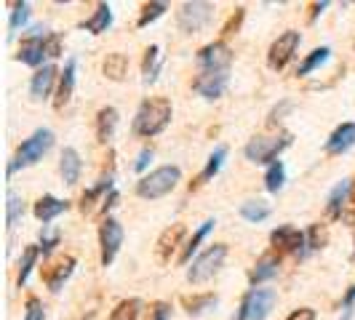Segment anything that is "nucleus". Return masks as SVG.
<instances>
[{
	"label": "nucleus",
	"mask_w": 355,
	"mask_h": 320,
	"mask_svg": "<svg viewBox=\"0 0 355 320\" xmlns=\"http://www.w3.org/2000/svg\"><path fill=\"white\" fill-rule=\"evenodd\" d=\"M291 142H294V134L291 131H281L278 136H254L243 147V155L251 163H267V166H272L286 147H291Z\"/></svg>",
	"instance_id": "4"
},
{
	"label": "nucleus",
	"mask_w": 355,
	"mask_h": 320,
	"mask_svg": "<svg viewBox=\"0 0 355 320\" xmlns=\"http://www.w3.org/2000/svg\"><path fill=\"white\" fill-rule=\"evenodd\" d=\"M216 304V294H193V296H182V307L187 315H203L206 310H211Z\"/></svg>",
	"instance_id": "30"
},
{
	"label": "nucleus",
	"mask_w": 355,
	"mask_h": 320,
	"mask_svg": "<svg viewBox=\"0 0 355 320\" xmlns=\"http://www.w3.org/2000/svg\"><path fill=\"white\" fill-rule=\"evenodd\" d=\"M227 80H230V72H198V78L193 80V91L203 99H219L227 89Z\"/></svg>",
	"instance_id": "13"
},
{
	"label": "nucleus",
	"mask_w": 355,
	"mask_h": 320,
	"mask_svg": "<svg viewBox=\"0 0 355 320\" xmlns=\"http://www.w3.org/2000/svg\"><path fill=\"white\" fill-rule=\"evenodd\" d=\"M225 158H227V147L225 144H219L216 150L211 152V158H209V163L203 166V171L198 174V179L190 184V190H196V187H200V184H206V181H211L216 174H219V168H222V163H225Z\"/></svg>",
	"instance_id": "27"
},
{
	"label": "nucleus",
	"mask_w": 355,
	"mask_h": 320,
	"mask_svg": "<svg viewBox=\"0 0 355 320\" xmlns=\"http://www.w3.org/2000/svg\"><path fill=\"white\" fill-rule=\"evenodd\" d=\"M353 318V307H345V315H342V320H350Z\"/></svg>",
	"instance_id": "50"
},
{
	"label": "nucleus",
	"mask_w": 355,
	"mask_h": 320,
	"mask_svg": "<svg viewBox=\"0 0 355 320\" xmlns=\"http://www.w3.org/2000/svg\"><path fill=\"white\" fill-rule=\"evenodd\" d=\"M75 59H67L64 72L59 75V83H56V96H53V109H64L70 105L72 91H75Z\"/></svg>",
	"instance_id": "17"
},
{
	"label": "nucleus",
	"mask_w": 355,
	"mask_h": 320,
	"mask_svg": "<svg viewBox=\"0 0 355 320\" xmlns=\"http://www.w3.org/2000/svg\"><path fill=\"white\" fill-rule=\"evenodd\" d=\"M160 64H163V59H160V48H158V46H150V48L144 51V59H142V80H144V86H150V83H155V80H158Z\"/></svg>",
	"instance_id": "29"
},
{
	"label": "nucleus",
	"mask_w": 355,
	"mask_h": 320,
	"mask_svg": "<svg viewBox=\"0 0 355 320\" xmlns=\"http://www.w3.org/2000/svg\"><path fill=\"white\" fill-rule=\"evenodd\" d=\"M329 243V230H326V224H310V230H307V249L310 251H318L323 249Z\"/></svg>",
	"instance_id": "39"
},
{
	"label": "nucleus",
	"mask_w": 355,
	"mask_h": 320,
	"mask_svg": "<svg viewBox=\"0 0 355 320\" xmlns=\"http://www.w3.org/2000/svg\"><path fill=\"white\" fill-rule=\"evenodd\" d=\"M284 181H286L284 163H281V160H275L272 166H267V174H265L267 193H281V190H284Z\"/></svg>",
	"instance_id": "37"
},
{
	"label": "nucleus",
	"mask_w": 355,
	"mask_h": 320,
	"mask_svg": "<svg viewBox=\"0 0 355 320\" xmlns=\"http://www.w3.org/2000/svg\"><path fill=\"white\" fill-rule=\"evenodd\" d=\"M72 269H75V256H62V259H56L53 265L46 267V269H43V281L49 285V291L56 294V291L64 285V281L72 275Z\"/></svg>",
	"instance_id": "16"
},
{
	"label": "nucleus",
	"mask_w": 355,
	"mask_h": 320,
	"mask_svg": "<svg viewBox=\"0 0 355 320\" xmlns=\"http://www.w3.org/2000/svg\"><path fill=\"white\" fill-rule=\"evenodd\" d=\"M21 216H24V200H21L19 193L8 190L6 193V227L14 230L19 222H21Z\"/></svg>",
	"instance_id": "32"
},
{
	"label": "nucleus",
	"mask_w": 355,
	"mask_h": 320,
	"mask_svg": "<svg viewBox=\"0 0 355 320\" xmlns=\"http://www.w3.org/2000/svg\"><path fill=\"white\" fill-rule=\"evenodd\" d=\"M110 24H112V8L107 3H99L96 11L86 21H80V30H86L91 35H102V33L110 30Z\"/></svg>",
	"instance_id": "25"
},
{
	"label": "nucleus",
	"mask_w": 355,
	"mask_h": 320,
	"mask_svg": "<svg viewBox=\"0 0 355 320\" xmlns=\"http://www.w3.org/2000/svg\"><path fill=\"white\" fill-rule=\"evenodd\" d=\"M196 62L200 72H230L232 51L225 40H214L196 53Z\"/></svg>",
	"instance_id": "9"
},
{
	"label": "nucleus",
	"mask_w": 355,
	"mask_h": 320,
	"mask_svg": "<svg viewBox=\"0 0 355 320\" xmlns=\"http://www.w3.org/2000/svg\"><path fill=\"white\" fill-rule=\"evenodd\" d=\"M115 128H118V109L115 107H102L96 112V142L107 144L115 136Z\"/></svg>",
	"instance_id": "23"
},
{
	"label": "nucleus",
	"mask_w": 355,
	"mask_h": 320,
	"mask_svg": "<svg viewBox=\"0 0 355 320\" xmlns=\"http://www.w3.org/2000/svg\"><path fill=\"white\" fill-rule=\"evenodd\" d=\"M102 72H105L107 80H112V83L125 80V75H128V56L121 51L107 53L105 62H102Z\"/></svg>",
	"instance_id": "26"
},
{
	"label": "nucleus",
	"mask_w": 355,
	"mask_h": 320,
	"mask_svg": "<svg viewBox=\"0 0 355 320\" xmlns=\"http://www.w3.org/2000/svg\"><path fill=\"white\" fill-rule=\"evenodd\" d=\"M11 8H14V11H11V19H8V30H11L8 37H14V33H19V27H24L27 19H30V3L21 0V3H14Z\"/></svg>",
	"instance_id": "38"
},
{
	"label": "nucleus",
	"mask_w": 355,
	"mask_h": 320,
	"mask_svg": "<svg viewBox=\"0 0 355 320\" xmlns=\"http://www.w3.org/2000/svg\"><path fill=\"white\" fill-rule=\"evenodd\" d=\"M214 224H216L214 219H206V222H203V224H200V227H198V230L193 232V235H190V240L184 243V249H182V254H179V265H190L193 254H196L198 246H200V243L206 240V235H209V232L214 230Z\"/></svg>",
	"instance_id": "28"
},
{
	"label": "nucleus",
	"mask_w": 355,
	"mask_h": 320,
	"mask_svg": "<svg viewBox=\"0 0 355 320\" xmlns=\"http://www.w3.org/2000/svg\"><path fill=\"white\" fill-rule=\"evenodd\" d=\"M278 294L272 288H249L238 304L235 320H265L275 307Z\"/></svg>",
	"instance_id": "5"
},
{
	"label": "nucleus",
	"mask_w": 355,
	"mask_h": 320,
	"mask_svg": "<svg viewBox=\"0 0 355 320\" xmlns=\"http://www.w3.org/2000/svg\"><path fill=\"white\" fill-rule=\"evenodd\" d=\"M46 56H51V59L62 56V35L59 33H51L46 40Z\"/></svg>",
	"instance_id": "43"
},
{
	"label": "nucleus",
	"mask_w": 355,
	"mask_h": 320,
	"mask_svg": "<svg viewBox=\"0 0 355 320\" xmlns=\"http://www.w3.org/2000/svg\"><path fill=\"white\" fill-rule=\"evenodd\" d=\"M171 318V307L166 302H155L150 307V318L147 320H168Z\"/></svg>",
	"instance_id": "44"
},
{
	"label": "nucleus",
	"mask_w": 355,
	"mask_h": 320,
	"mask_svg": "<svg viewBox=\"0 0 355 320\" xmlns=\"http://www.w3.org/2000/svg\"><path fill=\"white\" fill-rule=\"evenodd\" d=\"M112 190H115V187H112V174H107V177L99 179L91 190H86V193L80 195V213H91L94 211V206H96V200H99V197L105 200Z\"/></svg>",
	"instance_id": "24"
},
{
	"label": "nucleus",
	"mask_w": 355,
	"mask_h": 320,
	"mask_svg": "<svg viewBox=\"0 0 355 320\" xmlns=\"http://www.w3.org/2000/svg\"><path fill=\"white\" fill-rule=\"evenodd\" d=\"M121 246H123V227H121V222L112 219V216L102 219V224H99V249H102L99 259H102V267H110L115 262Z\"/></svg>",
	"instance_id": "10"
},
{
	"label": "nucleus",
	"mask_w": 355,
	"mask_h": 320,
	"mask_svg": "<svg viewBox=\"0 0 355 320\" xmlns=\"http://www.w3.org/2000/svg\"><path fill=\"white\" fill-rule=\"evenodd\" d=\"M329 56H331V48H326V46H320V48H315V51H310L307 53V59L297 67V75L304 78V75H310L313 70H318L320 64L329 62Z\"/></svg>",
	"instance_id": "33"
},
{
	"label": "nucleus",
	"mask_w": 355,
	"mask_h": 320,
	"mask_svg": "<svg viewBox=\"0 0 355 320\" xmlns=\"http://www.w3.org/2000/svg\"><path fill=\"white\" fill-rule=\"evenodd\" d=\"M46 40H49L46 30H43V27H33L27 35L21 37L17 59L24 62L27 67H40L43 59H46Z\"/></svg>",
	"instance_id": "11"
},
{
	"label": "nucleus",
	"mask_w": 355,
	"mask_h": 320,
	"mask_svg": "<svg viewBox=\"0 0 355 320\" xmlns=\"http://www.w3.org/2000/svg\"><path fill=\"white\" fill-rule=\"evenodd\" d=\"M139 312H142V299L131 296V299H121V302L115 304L110 310V318L107 320H137Z\"/></svg>",
	"instance_id": "31"
},
{
	"label": "nucleus",
	"mask_w": 355,
	"mask_h": 320,
	"mask_svg": "<svg viewBox=\"0 0 355 320\" xmlns=\"http://www.w3.org/2000/svg\"><path fill=\"white\" fill-rule=\"evenodd\" d=\"M150 160H153V147H142V152L137 155V163H134V171H139V174H142L144 168L150 166Z\"/></svg>",
	"instance_id": "45"
},
{
	"label": "nucleus",
	"mask_w": 355,
	"mask_h": 320,
	"mask_svg": "<svg viewBox=\"0 0 355 320\" xmlns=\"http://www.w3.org/2000/svg\"><path fill=\"white\" fill-rule=\"evenodd\" d=\"M353 181L355 179H342L337 187L329 193V200H326V213H329V219H342L345 203L353 197Z\"/></svg>",
	"instance_id": "20"
},
{
	"label": "nucleus",
	"mask_w": 355,
	"mask_h": 320,
	"mask_svg": "<svg viewBox=\"0 0 355 320\" xmlns=\"http://www.w3.org/2000/svg\"><path fill=\"white\" fill-rule=\"evenodd\" d=\"M353 222H355V219H353Z\"/></svg>",
	"instance_id": "52"
},
{
	"label": "nucleus",
	"mask_w": 355,
	"mask_h": 320,
	"mask_svg": "<svg viewBox=\"0 0 355 320\" xmlns=\"http://www.w3.org/2000/svg\"><path fill=\"white\" fill-rule=\"evenodd\" d=\"M184 235H187V227H184L182 222H179V224H171V227H166V230L160 232L158 243H155V251H158V259L163 265L171 262V256H174V251L182 246Z\"/></svg>",
	"instance_id": "14"
},
{
	"label": "nucleus",
	"mask_w": 355,
	"mask_h": 320,
	"mask_svg": "<svg viewBox=\"0 0 355 320\" xmlns=\"http://www.w3.org/2000/svg\"><path fill=\"white\" fill-rule=\"evenodd\" d=\"M24 320H46V310L37 296H27V304H24Z\"/></svg>",
	"instance_id": "41"
},
{
	"label": "nucleus",
	"mask_w": 355,
	"mask_h": 320,
	"mask_svg": "<svg viewBox=\"0 0 355 320\" xmlns=\"http://www.w3.org/2000/svg\"><path fill=\"white\" fill-rule=\"evenodd\" d=\"M270 243H272V249L281 251V254H300V256H304L310 251L307 249V232L297 230L291 224H284V227L270 232Z\"/></svg>",
	"instance_id": "12"
},
{
	"label": "nucleus",
	"mask_w": 355,
	"mask_h": 320,
	"mask_svg": "<svg viewBox=\"0 0 355 320\" xmlns=\"http://www.w3.org/2000/svg\"><path fill=\"white\" fill-rule=\"evenodd\" d=\"M59 174L64 179V184H78V179L83 174V160L78 155L75 147H64L62 150V160H59Z\"/></svg>",
	"instance_id": "21"
},
{
	"label": "nucleus",
	"mask_w": 355,
	"mask_h": 320,
	"mask_svg": "<svg viewBox=\"0 0 355 320\" xmlns=\"http://www.w3.org/2000/svg\"><path fill=\"white\" fill-rule=\"evenodd\" d=\"M355 147V123H342L331 131V136L326 139V152L329 155H342Z\"/></svg>",
	"instance_id": "18"
},
{
	"label": "nucleus",
	"mask_w": 355,
	"mask_h": 320,
	"mask_svg": "<svg viewBox=\"0 0 355 320\" xmlns=\"http://www.w3.org/2000/svg\"><path fill=\"white\" fill-rule=\"evenodd\" d=\"M214 19V3L206 0H193V3H182L177 11V27L184 35L200 33L203 27H209Z\"/></svg>",
	"instance_id": "7"
},
{
	"label": "nucleus",
	"mask_w": 355,
	"mask_h": 320,
	"mask_svg": "<svg viewBox=\"0 0 355 320\" xmlns=\"http://www.w3.org/2000/svg\"><path fill=\"white\" fill-rule=\"evenodd\" d=\"M166 11H168V3H163V0H153V3H144V6H142V14H139V19H137V27L142 30V27H147V24H153V21L163 17Z\"/></svg>",
	"instance_id": "35"
},
{
	"label": "nucleus",
	"mask_w": 355,
	"mask_h": 320,
	"mask_svg": "<svg viewBox=\"0 0 355 320\" xmlns=\"http://www.w3.org/2000/svg\"><path fill=\"white\" fill-rule=\"evenodd\" d=\"M353 304H355V285H350L347 294H345V299H342V310L345 307H353Z\"/></svg>",
	"instance_id": "49"
},
{
	"label": "nucleus",
	"mask_w": 355,
	"mask_h": 320,
	"mask_svg": "<svg viewBox=\"0 0 355 320\" xmlns=\"http://www.w3.org/2000/svg\"><path fill=\"white\" fill-rule=\"evenodd\" d=\"M171 115H174L171 99H166V96H150V99H144L142 105H139L131 128H134L137 136L153 139V136H158V134H163L168 128Z\"/></svg>",
	"instance_id": "1"
},
{
	"label": "nucleus",
	"mask_w": 355,
	"mask_h": 320,
	"mask_svg": "<svg viewBox=\"0 0 355 320\" xmlns=\"http://www.w3.org/2000/svg\"><path fill=\"white\" fill-rule=\"evenodd\" d=\"M70 208V203L67 200H59V197L53 195H43L35 200V208H33V213H35L37 222H43V224H49V222H53L59 213H64Z\"/></svg>",
	"instance_id": "22"
},
{
	"label": "nucleus",
	"mask_w": 355,
	"mask_h": 320,
	"mask_svg": "<svg viewBox=\"0 0 355 320\" xmlns=\"http://www.w3.org/2000/svg\"><path fill=\"white\" fill-rule=\"evenodd\" d=\"M286 320H315V310L313 307H300V310H294Z\"/></svg>",
	"instance_id": "46"
},
{
	"label": "nucleus",
	"mask_w": 355,
	"mask_h": 320,
	"mask_svg": "<svg viewBox=\"0 0 355 320\" xmlns=\"http://www.w3.org/2000/svg\"><path fill=\"white\" fill-rule=\"evenodd\" d=\"M225 259H227V243H214V246H209L193 262V267L187 269V281L193 285L211 281L214 275L219 272V267L225 265Z\"/></svg>",
	"instance_id": "6"
},
{
	"label": "nucleus",
	"mask_w": 355,
	"mask_h": 320,
	"mask_svg": "<svg viewBox=\"0 0 355 320\" xmlns=\"http://www.w3.org/2000/svg\"><path fill=\"white\" fill-rule=\"evenodd\" d=\"M59 75H62V72L56 70L53 64H46L43 70H37L35 75H33V80H30V94H33V99H49L53 83H59Z\"/></svg>",
	"instance_id": "19"
},
{
	"label": "nucleus",
	"mask_w": 355,
	"mask_h": 320,
	"mask_svg": "<svg viewBox=\"0 0 355 320\" xmlns=\"http://www.w3.org/2000/svg\"><path fill=\"white\" fill-rule=\"evenodd\" d=\"M278 267H281V254L270 251V254H265V256H259V259H257V265L251 267L249 283L257 288V285H262V283H267V281H272V278L278 275Z\"/></svg>",
	"instance_id": "15"
},
{
	"label": "nucleus",
	"mask_w": 355,
	"mask_h": 320,
	"mask_svg": "<svg viewBox=\"0 0 355 320\" xmlns=\"http://www.w3.org/2000/svg\"><path fill=\"white\" fill-rule=\"evenodd\" d=\"M243 17H246V8H235V14H232V17L225 21V27H222V40H225V37H230V35H235V33L241 30Z\"/></svg>",
	"instance_id": "40"
},
{
	"label": "nucleus",
	"mask_w": 355,
	"mask_h": 320,
	"mask_svg": "<svg viewBox=\"0 0 355 320\" xmlns=\"http://www.w3.org/2000/svg\"><path fill=\"white\" fill-rule=\"evenodd\" d=\"M353 259H355V251H353Z\"/></svg>",
	"instance_id": "51"
},
{
	"label": "nucleus",
	"mask_w": 355,
	"mask_h": 320,
	"mask_svg": "<svg viewBox=\"0 0 355 320\" xmlns=\"http://www.w3.org/2000/svg\"><path fill=\"white\" fill-rule=\"evenodd\" d=\"M59 240H62V238H59V232H49L46 230V224H43V232H40V254H43V256H49V254L59 246Z\"/></svg>",
	"instance_id": "42"
},
{
	"label": "nucleus",
	"mask_w": 355,
	"mask_h": 320,
	"mask_svg": "<svg viewBox=\"0 0 355 320\" xmlns=\"http://www.w3.org/2000/svg\"><path fill=\"white\" fill-rule=\"evenodd\" d=\"M300 43H302V35L297 33V30H286L284 35H278L272 40V46H270V51H267V67L275 72H281L294 59V53L300 48Z\"/></svg>",
	"instance_id": "8"
},
{
	"label": "nucleus",
	"mask_w": 355,
	"mask_h": 320,
	"mask_svg": "<svg viewBox=\"0 0 355 320\" xmlns=\"http://www.w3.org/2000/svg\"><path fill=\"white\" fill-rule=\"evenodd\" d=\"M51 147H53V134L49 131V128H37V131H33V136L19 144L17 155H14V160L8 163V177H11L17 168L35 166L37 160H43V155H46Z\"/></svg>",
	"instance_id": "3"
},
{
	"label": "nucleus",
	"mask_w": 355,
	"mask_h": 320,
	"mask_svg": "<svg viewBox=\"0 0 355 320\" xmlns=\"http://www.w3.org/2000/svg\"><path fill=\"white\" fill-rule=\"evenodd\" d=\"M118 190H112V193H110V195L105 197V200H102V206H99V213H107L110 211V208H112V206H115V203H118Z\"/></svg>",
	"instance_id": "47"
},
{
	"label": "nucleus",
	"mask_w": 355,
	"mask_h": 320,
	"mask_svg": "<svg viewBox=\"0 0 355 320\" xmlns=\"http://www.w3.org/2000/svg\"><path fill=\"white\" fill-rule=\"evenodd\" d=\"M182 179V171L177 166H160L155 171H150L147 177H142L137 181V195L142 200H158V197H166Z\"/></svg>",
	"instance_id": "2"
},
{
	"label": "nucleus",
	"mask_w": 355,
	"mask_h": 320,
	"mask_svg": "<svg viewBox=\"0 0 355 320\" xmlns=\"http://www.w3.org/2000/svg\"><path fill=\"white\" fill-rule=\"evenodd\" d=\"M353 46H355V43H353Z\"/></svg>",
	"instance_id": "53"
},
{
	"label": "nucleus",
	"mask_w": 355,
	"mask_h": 320,
	"mask_svg": "<svg viewBox=\"0 0 355 320\" xmlns=\"http://www.w3.org/2000/svg\"><path fill=\"white\" fill-rule=\"evenodd\" d=\"M323 8H329V3H326V0L313 3V6H310V21H315V19H318V14H323Z\"/></svg>",
	"instance_id": "48"
},
{
	"label": "nucleus",
	"mask_w": 355,
	"mask_h": 320,
	"mask_svg": "<svg viewBox=\"0 0 355 320\" xmlns=\"http://www.w3.org/2000/svg\"><path fill=\"white\" fill-rule=\"evenodd\" d=\"M241 216H243L246 222L259 224V222H265L267 216H270V206L262 203V200H246V203L241 206Z\"/></svg>",
	"instance_id": "36"
},
{
	"label": "nucleus",
	"mask_w": 355,
	"mask_h": 320,
	"mask_svg": "<svg viewBox=\"0 0 355 320\" xmlns=\"http://www.w3.org/2000/svg\"><path fill=\"white\" fill-rule=\"evenodd\" d=\"M37 256H40V246H27V249H24L21 259H19V275H17L19 285H24L30 281V272H33V267H35Z\"/></svg>",
	"instance_id": "34"
}]
</instances>
